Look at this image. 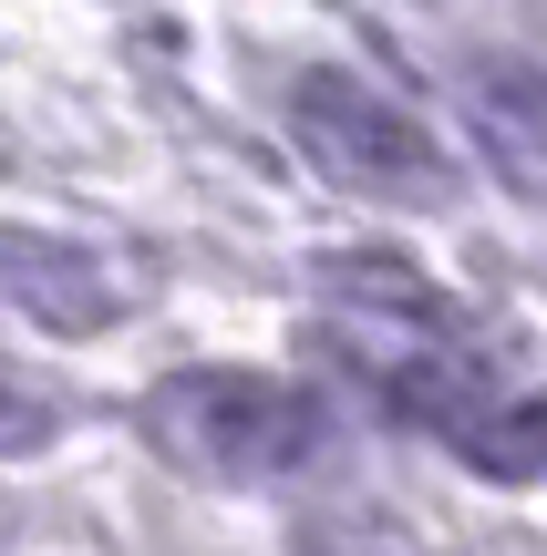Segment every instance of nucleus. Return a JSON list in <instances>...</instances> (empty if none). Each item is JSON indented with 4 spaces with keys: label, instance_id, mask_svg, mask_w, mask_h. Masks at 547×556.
Returning a JSON list of instances; mask_svg holds the SVG:
<instances>
[{
    "label": "nucleus",
    "instance_id": "nucleus-4",
    "mask_svg": "<svg viewBox=\"0 0 547 556\" xmlns=\"http://www.w3.org/2000/svg\"><path fill=\"white\" fill-rule=\"evenodd\" d=\"M465 135L517 197H547V62L537 52H486L465 73Z\"/></svg>",
    "mask_w": 547,
    "mask_h": 556
},
{
    "label": "nucleus",
    "instance_id": "nucleus-3",
    "mask_svg": "<svg viewBox=\"0 0 547 556\" xmlns=\"http://www.w3.org/2000/svg\"><path fill=\"white\" fill-rule=\"evenodd\" d=\"M383 392L403 402L413 422H434L475 475H496V484L547 475V392H496V381L455 371V361H393Z\"/></svg>",
    "mask_w": 547,
    "mask_h": 556
},
{
    "label": "nucleus",
    "instance_id": "nucleus-6",
    "mask_svg": "<svg viewBox=\"0 0 547 556\" xmlns=\"http://www.w3.org/2000/svg\"><path fill=\"white\" fill-rule=\"evenodd\" d=\"M41 433H52V413L21 402V381H0V443H41Z\"/></svg>",
    "mask_w": 547,
    "mask_h": 556
},
{
    "label": "nucleus",
    "instance_id": "nucleus-1",
    "mask_svg": "<svg viewBox=\"0 0 547 556\" xmlns=\"http://www.w3.org/2000/svg\"><path fill=\"white\" fill-rule=\"evenodd\" d=\"M145 433L217 484H269L331 443V402L279 371H176L145 402Z\"/></svg>",
    "mask_w": 547,
    "mask_h": 556
},
{
    "label": "nucleus",
    "instance_id": "nucleus-5",
    "mask_svg": "<svg viewBox=\"0 0 547 556\" xmlns=\"http://www.w3.org/2000/svg\"><path fill=\"white\" fill-rule=\"evenodd\" d=\"M0 289H11L41 330H62V340H94V330H114V319H124L114 268H103L94 248L41 238V227H0Z\"/></svg>",
    "mask_w": 547,
    "mask_h": 556
},
{
    "label": "nucleus",
    "instance_id": "nucleus-2",
    "mask_svg": "<svg viewBox=\"0 0 547 556\" xmlns=\"http://www.w3.org/2000/svg\"><path fill=\"white\" fill-rule=\"evenodd\" d=\"M289 135H300V155L321 165L331 186H351V197H383V206H455L465 197L455 144L434 135L424 114H403L383 83H362V73H331V62L300 73L289 83Z\"/></svg>",
    "mask_w": 547,
    "mask_h": 556
}]
</instances>
